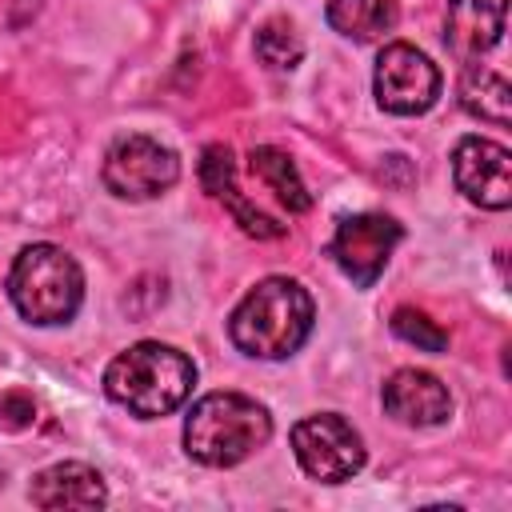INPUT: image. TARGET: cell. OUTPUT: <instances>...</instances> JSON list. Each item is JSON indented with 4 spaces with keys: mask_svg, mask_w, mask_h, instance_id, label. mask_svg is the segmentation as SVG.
<instances>
[{
    "mask_svg": "<svg viewBox=\"0 0 512 512\" xmlns=\"http://www.w3.org/2000/svg\"><path fill=\"white\" fill-rule=\"evenodd\" d=\"M100 180L120 200H156L180 180V156L152 136H120L100 168Z\"/></svg>",
    "mask_w": 512,
    "mask_h": 512,
    "instance_id": "obj_6",
    "label": "cell"
},
{
    "mask_svg": "<svg viewBox=\"0 0 512 512\" xmlns=\"http://www.w3.org/2000/svg\"><path fill=\"white\" fill-rule=\"evenodd\" d=\"M8 296L28 324H40V328L68 324L84 300V272L56 244H28L12 260Z\"/></svg>",
    "mask_w": 512,
    "mask_h": 512,
    "instance_id": "obj_4",
    "label": "cell"
},
{
    "mask_svg": "<svg viewBox=\"0 0 512 512\" xmlns=\"http://www.w3.org/2000/svg\"><path fill=\"white\" fill-rule=\"evenodd\" d=\"M324 16L340 36L368 44L396 28L400 8H396V0H328Z\"/></svg>",
    "mask_w": 512,
    "mask_h": 512,
    "instance_id": "obj_16",
    "label": "cell"
},
{
    "mask_svg": "<svg viewBox=\"0 0 512 512\" xmlns=\"http://www.w3.org/2000/svg\"><path fill=\"white\" fill-rule=\"evenodd\" d=\"M376 104L392 116H420L440 96V68L412 44L392 40L376 56Z\"/></svg>",
    "mask_w": 512,
    "mask_h": 512,
    "instance_id": "obj_7",
    "label": "cell"
},
{
    "mask_svg": "<svg viewBox=\"0 0 512 512\" xmlns=\"http://www.w3.org/2000/svg\"><path fill=\"white\" fill-rule=\"evenodd\" d=\"M296 464L320 484H344L364 468V440L340 412H316L292 424Z\"/></svg>",
    "mask_w": 512,
    "mask_h": 512,
    "instance_id": "obj_5",
    "label": "cell"
},
{
    "mask_svg": "<svg viewBox=\"0 0 512 512\" xmlns=\"http://www.w3.org/2000/svg\"><path fill=\"white\" fill-rule=\"evenodd\" d=\"M392 332L404 340V344H416L420 352H448V332L420 308L412 304H400L392 312Z\"/></svg>",
    "mask_w": 512,
    "mask_h": 512,
    "instance_id": "obj_18",
    "label": "cell"
},
{
    "mask_svg": "<svg viewBox=\"0 0 512 512\" xmlns=\"http://www.w3.org/2000/svg\"><path fill=\"white\" fill-rule=\"evenodd\" d=\"M248 172H252L288 212H308V208H312V192L304 188V180H300L296 164L288 160V152H280V148H272V144H256V148L248 152Z\"/></svg>",
    "mask_w": 512,
    "mask_h": 512,
    "instance_id": "obj_15",
    "label": "cell"
},
{
    "mask_svg": "<svg viewBox=\"0 0 512 512\" xmlns=\"http://www.w3.org/2000/svg\"><path fill=\"white\" fill-rule=\"evenodd\" d=\"M504 20H508V0H448L444 40L460 60H476L500 44Z\"/></svg>",
    "mask_w": 512,
    "mask_h": 512,
    "instance_id": "obj_12",
    "label": "cell"
},
{
    "mask_svg": "<svg viewBox=\"0 0 512 512\" xmlns=\"http://www.w3.org/2000/svg\"><path fill=\"white\" fill-rule=\"evenodd\" d=\"M312 320H316V304L300 280L264 276L232 308L228 336L252 360H284L300 352V344L312 336Z\"/></svg>",
    "mask_w": 512,
    "mask_h": 512,
    "instance_id": "obj_1",
    "label": "cell"
},
{
    "mask_svg": "<svg viewBox=\"0 0 512 512\" xmlns=\"http://www.w3.org/2000/svg\"><path fill=\"white\" fill-rule=\"evenodd\" d=\"M380 404L396 424H408V428H436L452 416L448 388L440 384V376H432L424 368L392 372L380 388Z\"/></svg>",
    "mask_w": 512,
    "mask_h": 512,
    "instance_id": "obj_10",
    "label": "cell"
},
{
    "mask_svg": "<svg viewBox=\"0 0 512 512\" xmlns=\"http://www.w3.org/2000/svg\"><path fill=\"white\" fill-rule=\"evenodd\" d=\"M272 440V412L244 392H208L184 420V452L204 468H232Z\"/></svg>",
    "mask_w": 512,
    "mask_h": 512,
    "instance_id": "obj_3",
    "label": "cell"
},
{
    "mask_svg": "<svg viewBox=\"0 0 512 512\" xmlns=\"http://www.w3.org/2000/svg\"><path fill=\"white\" fill-rule=\"evenodd\" d=\"M456 96H460V108L468 116H476V120H488V124H500V128L512 120V84L496 68L468 64L460 72Z\"/></svg>",
    "mask_w": 512,
    "mask_h": 512,
    "instance_id": "obj_14",
    "label": "cell"
},
{
    "mask_svg": "<svg viewBox=\"0 0 512 512\" xmlns=\"http://www.w3.org/2000/svg\"><path fill=\"white\" fill-rule=\"evenodd\" d=\"M200 184H204V192H208L212 200H220V204L232 212V220H236L248 236H256V240H276V236H284V224H280L276 216L260 212L256 204H248V200L240 196V188H236V164H232L228 144H208V148L200 152Z\"/></svg>",
    "mask_w": 512,
    "mask_h": 512,
    "instance_id": "obj_11",
    "label": "cell"
},
{
    "mask_svg": "<svg viewBox=\"0 0 512 512\" xmlns=\"http://www.w3.org/2000/svg\"><path fill=\"white\" fill-rule=\"evenodd\" d=\"M28 500L36 508H104L108 488L92 464L60 460V464H48L44 472H36Z\"/></svg>",
    "mask_w": 512,
    "mask_h": 512,
    "instance_id": "obj_13",
    "label": "cell"
},
{
    "mask_svg": "<svg viewBox=\"0 0 512 512\" xmlns=\"http://www.w3.org/2000/svg\"><path fill=\"white\" fill-rule=\"evenodd\" d=\"M260 64H268L272 72H292L304 56V40L296 36V28L288 20H268L256 28V40H252Z\"/></svg>",
    "mask_w": 512,
    "mask_h": 512,
    "instance_id": "obj_17",
    "label": "cell"
},
{
    "mask_svg": "<svg viewBox=\"0 0 512 512\" xmlns=\"http://www.w3.org/2000/svg\"><path fill=\"white\" fill-rule=\"evenodd\" d=\"M192 384H196V364L180 348L160 340H140L104 368L108 400L140 420L176 412L192 396Z\"/></svg>",
    "mask_w": 512,
    "mask_h": 512,
    "instance_id": "obj_2",
    "label": "cell"
},
{
    "mask_svg": "<svg viewBox=\"0 0 512 512\" xmlns=\"http://www.w3.org/2000/svg\"><path fill=\"white\" fill-rule=\"evenodd\" d=\"M404 240V228L384 216V212H356L344 216L332 232L328 256L336 260V268L356 284V288H372L380 280V272L392 260V248Z\"/></svg>",
    "mask_w": 512,
    "mask_h": 512,
    "instance_id": "obj_8",
    "label": "cell"
},
{
    "mask_svg": "<svg viewBox=\"0 0 512 512\" xmlns=\"http://www.w3.org/2000/svg\"><path fill=\"white\" fill-rule=\"evenodd\" d=\"M32 420H36V400L28 392L12 388V392L0 396V428L4 432H24Z\"/></svg>",
    "mask_w": 512,
    "mask_h": 512,
    "instance_id": "obj_19",
    "label": "cell"
},
{
    "mask_svg": "<svg viewBox=\"0 0 512 512\" xmlns=\"http://www.w3.org/2000/svg\"><path fill=\"white\" fill-rule=\"evenodd\" d=\"M452 180L472 204L504 212L512 204V152L496 140L464 136L452 152Z\"/></svg>",
    "mask_w": 512,
    "mask_h": 512,
    "instance_id": "obj_9",
    "label": "cell"
}]
</instances>
